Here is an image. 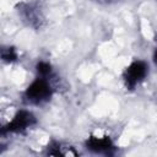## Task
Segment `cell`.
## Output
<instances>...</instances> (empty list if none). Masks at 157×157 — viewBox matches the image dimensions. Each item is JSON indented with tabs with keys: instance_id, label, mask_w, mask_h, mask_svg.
Returning a JSON list of instances; mask_svg holds the SVG:
<instances>
[{
	"instance_id": "cell-1",
	"label": "cell",
	"mask_w": 157,
	"mask_h": 157,
	"mask_svg": "<svg viewBox=\"0 0 157 157\" xmlns=\"http://www.w3.org/2000/svg\"><path fill=\"white\" fill-rule=\"evenodd\" d=\"M26 99L32 104H40L52 96V87L45 77H38L26 90Z\"/></svg>"
},
{
	"instance_id": "cell-2",
	"label": "cell",
	"mask_w": 157,
	"mask_h": 157,
	"mask_svg": "<svg viewBox=\"0 0 157 157\" xmlns=\"http://www.w3.org/2000/svg\"><path fill=\"white\" fill-rule=\"evenodd\" d=\"M147 71H148V66L146 63H144L141 60L131 63L124 72V80H125L126 86H129L131 88L135 87L137 83H140L146 77Z\"/></svg>"
},
{
	"instance_id": "cell-3",
	"label": "cell",
	"mask_w": 157,
	"mask_h": 157,
	"mask_svg": "<svg viewBox=\"0 0 157 157\" xmlns=\"http://www.w3.org/2000/svg\"><path fill=\"white\" fill-rule=\"evenodd\" d=\"M34 117L32 113L27 112V110H20L18 113L15 114V117L11 119V121H9V124L6 125V131L9 132H21L23 130H26L27 128L32 126L34 124Z\"/></svg>"
},
{
	"instance_id": "cell-4",
	"label": "cell",
	"mask_w": 157,
	"mask_h": 157,
	"mask_svg": "<svg viewBox=\"0 0 157 157\" xmlns=\"http://www.w3.org/2000/svg\"><path fill=\"white\" fill-rule=\"evenodd\" d=\"M87 146L90 150L97 152V153H103V152H109L110 148H113V145L110 140L105 136H92L87 141Z\"/></svg>"
},
{
	"instance_id": "cell-5",
	"label": "cell",
	"mask_w": 157,
	"mask_h": 157,
	"mask_svg": "<svg viewBox=\"0 0 157 157\" xmlns=\"http://www.w3.org/2000/svg\"><path fill=\"white\" fill-rule=\"evenodd\" d=\"M37 71L39 74L40 77H47L48 75H50L52 72V69H50V65L45 61H40L38 65H37Z\"/></svg>"
},
{
	"instance_id": "cell-6",
	"label": "cell",
	"mask_w": 157,
	"mask_h": 157,
	"mask_svg": "<svg viewBox=\"0 0 157 157\" xmlns=\"http://www.w3.org/2000/svg\"><path fill=\"white\" fill-rule=\"evenodd\" d=\"M2 59L6 61H12L16 59V54L13 52V49H4L2 50Z\"/></svg>"
},
{
	"instance_id": "cell-7",
	"label": "cell",
	"mask_w": 157,
	"mask_h": 157,
	"mask_svg": "<svg viewBox=\"0 0 157 157\" xmlns=\"http://www.w3.org/2000/svg\"><path fill=\"white\" fill-rule=\"evenodd\" d=\"M155 61H156V64H157V49H156V52H155Z\"/></svg>"
}]
</instances>
